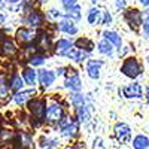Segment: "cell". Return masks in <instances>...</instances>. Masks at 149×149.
Segmentation results:
<instances>
[{
	"mask_svg": "<svg viewBox=\"0 0 149 149\" xmlns=\"http://www.w3.org/2000/svg\"><path fill=\"white\" fill-rule=\"evenodd\" d=\"M66 86H67V88H72L73 91H79L81 90V79H79L78 73L74 72V70H72V74L67 78Z\"/></svg>",
	"mask_w": 149,
	"mask_h": 149,
	"instance_id": "6",
	"label": "cell"
},
{
	"mask_svg": "<svg viewBox=\"0 0 149 149\" xmlns=\"http://www.w3.org/2000/svg\"><path fill=\"white\" fill-rule=\"evenodd\" d=\"M57 73H58V74H63V73H64V69H58Z\"/></svg>",
	"mask_w": 149,
	"mask_h": 149,
	"instance_id": "34",
	"label": "cell"
},
{
	"mask_svg": "<svg viewBox=\"0 0 149 149\" xmlns=\"http://www.w3.org/2000/svg\"><path fill=\"white\" fill-rule=\"evenodd\" d=\"M124 94L128 98H131V97L133 98H140L142 97V86L139 84H131V85L124 88Z\"/></svg>",
	"mask_w": 149,
	"mask_h": 149,
	"instance_id": "5",
	"label": "cell"
},
{
	"mask_svg": "<svg viewBox=\"0 0 149 149\" xmlns=\"http://www.w3.org/2000/svg\"><path fill=\"white\" fill-rule=\"evenodd\" d=\"M116 6L118 8H124L125 6V0H116Z\"/></svg>",
	"mask_w": 149,
	"mask_h": 149,
	"instance_id": "30",
	"label": "cell"
},
{
	"mask_svg": "<svg viewBox=\"0 0 149 149\" xmlns=\"http://www.w3.org/2000/svg\"><path fill=\"white\" fill-rule=\"evenodd\" d=\"M43 61H45L43 55H33L30 58V64L31 66H40V64H43Z\"/></svg>",
	"mask_w": 149,
	"mask_h": 149,
	"instance_id": "26",
	"label": "cell"
},
{
	"mask_svg": "<svg viewBox=\"0 0 149 149\" xmlns=\"http://www.w3.org/2000/svg\"><path fill=\"white\" fill-rule=\"evenodd\" d=\"M66 18H70V19H79L81 18V8L78 5H74L73 8H70L66 14Z\"/></svg>",
	"mask_w": 149,
	"mask_h": 149,
	"instance_id": "21",
	"label": "cell"
},
{
	"mask_svg": "<svg viewBox=\"0 0 149 149\" xmlns=\"http://www.w3.org/2000/svg\"><path fill=\"white\" fill-rule=\"evenodd\" d=\"M121 72L125 74V76H128V78H133V79L137 78L140 74V66L137 63V60L136 58L125 60V63H124L122 67H121Z\"/></svg>",
	"mask_w": 149,
	"mask_h": 149,
	"instance_id": "1",
	"label": "cell"
},
{
	"mask_svg": "<svg viewBox=\"0 0 149 149\" xmlns=\"http://www.w3.org/2000/svg\"><path fill=\"white\" fill-rule=\"evenodd\" d=\"M58 29H60L61 31L69 33V34H74V33L78 31V29L74 27V24L70 22V21H60V22H58Z\"/></svg>",
	"mask_w": 149,
	"mask_h": 149,
	"instance_id": "12",
	"label": "cell"
},
{
	"mask_svg": "<svg viewBox=\"0 0 149 149\" xmlns=\"http://www.w3.org/2000/svg\"><path fill=\"white\" fill-rule=\"evenodd\" d=\"M76 46H78V48L85 46L84 49H85L86 52H88V51H91V49H93V42H91V40H88V39H79V40L76 42Z\"/></svg>",
	"mask_w": 149,
	"mask_h": 149,
	"instance_id": "25",
	"label": "cell"
},
{
	"mask_svg": "<svg viewBox=\"0 0 149 149\" xmlns=\"http://www.w3.org/2000/svg\"><path fill=\"white\" fill-rule=\"evenodd\" d=\"M9 88H10L12 91H18L19 88H22V81H21V78H19V76H14V78H12Z\"/></svg>",
	"mask_w": 149,
	"mask_h": 149,
	"instance_id": "23",
	"label": "cell"
},
{
	"mask_svg": "<svg viewBox=\"0 0 149 149\" xmlns=\"http://www.w3.org/2000/svg\"><path fill=\"white\" fill-rule=\"evenodd\" d=\"M139 2H140L143 6H148V5H149V0H139Z\"/></svg>",
	"mask_w": 149,
	"mask_h": 149,
	"instance_id": "32",
	"label": "cell"
},
{
	"mask_svg": "<svg viewBox=\"0 0 149 149\" xmlns=\"http://www.w3.org/2000/svg\"><path fill=\"white\" fill-rule=\"evenodd\" d=\"M88 22L90 24H93V26H95V24H98L100 22V10H98L97 8L94 9H90V12H88Z\"/></svg>",
	"mask_w": 149,
	"mask_h": 149,
	"instance_id": "17",
	"label": "cell"
},
{
	"mask_svg": "<svg viewBox=\"0 0 149 149\" xmlns=\"http://www.w3.org/2000/svg\"><path fill=\"white\" fill-rule=\"evenodd\" d=\"M61 3H63L64 8L70 9V8H73L74 5H76V0H61Z\"/></svg>",
	"mask_w": 149,
	"mask_h": 149,
	"instance_id": "29",
	"label": "cell"
},
{
	"mask_svg": "<svg viewBox=\"0 0 149 149\" xmlns=\"http://www.w3.org/2000/svg\"><path fill=\"white\" fill-rule=\"evenodd\" d=\"M27 22L33 27H39L42 24V15L39 14V12H33V14L27 18Z\"/></svg>",
	"mask_w": 149,
	"mask_h": 149,
	"instance_id": "19",
	"label": "cell"
},
{
	"mask_svg": "<svg viewBox=\"0 0 149 149\" xmlns=\"http://www.w3.org/2000/svg\"><path fill=\"white\" fill-rule=\"evenodd\" d=\"M102 61H90L88 63V67H86V70H88V74L93 78V79H97L98 78V72H100V67H102Z\"/></svg>",
	"mask_w": 149,
	"mask_h": 149,
	"instance_id": "10",
	"label": "cell"
},
{
	"mask_svg": "<svg viewBox=\"0 0 149 149\" xmlns=\"http://www.w3.org/2000/svg\"><path fill=\"white\" fill-rule=\"evenodd\" d=\"M93 2H94V3H95V2H97V0H93Z\"/></svg>",
	"mask_w": 149,
	"mask_h": 149,
	"instance_id": "37",
	"label": "cell"
},
{
	"mask_svg": "<svg viewBox=\"0 0 149 149\" xmlns=\"http://www.w3.org/2000/svg\"><path fill=\"white\" fill-rule=\"evenodd\" d=\"M148 102H149V88H148Z\"/></svg>",
	"mask_w": 149,
	"mask_h": 149,
	"instance_id": "35",
	"label": "cell"
},
{
	"mask_svg": "<svg viewBox=\"0 0 149 149\" xmlns=\"http://www.w3.org/2000/svg\"><path fill=\"white\" fill-rule=\"evenodd\" d=\"M6 91H8V88H6V85H5V79L0 76V95H6Z\"/></svg>",
	"mask_w": 149,
	"mask_h": 149,
	"instance_id": "28",
	"label": "cell"
},
{
	"mask_svg": "<svg viewBox=\"0 0 149 149\" xmlns=\"http://www.w3.org/2000/svg\"><path fill=\"white\" fill-rule=\"evenodd\" d=\"M98 51H100L102 54H112V45L107 42V40H102L100 43H98Z\"/></svg>",
	"mask_w": 149,
	"mask_h": 149,
	"instance_id": "22",
	"label": "cell"
},
{
	"mask_svg": "<svg viewBox=\"0 0 149 149\" xmlns=\"http://www.w3.org/2000/svg\"><path fill=\"white\" fill-rule=\"evenodd\" d=\"M48 149H51V148H48Z\"/></svg>",
	"mask_w": 149,
	"mask_h": 149,
	"instance_id": "40",
	"label": "cell"
},
{
	"mask_svg": "<svg viewBox=\"0 0 149 149\" xmlns=\"http://www.w3.org/2000/svg\"><path fill=\"white\" fill-rule=\"evenodd\" d=\"M125 18L127 21L130 22V26L134 29V30H137V27L140 26V21H142V15H140V12L137 9H130L125 12Z\"/></svg>",
	"mask_w": 149,
	"mask_h": 149,
	"instance_id": "4",
	"label": "cell"
},
{
	"mask_svg": "<svg viewBox=\"0 0 149 149\" xmlns=\"http://www.w3.org/2000/svg\"><path fill=\"white\" fill-rule=\"evenodd\" d=\"M39 79H40V84H42V85L49 86V85L54 82L55 74H54L52 72H49V70H40V73H39Z\"/></svg>",
	"mask_w": 149,
	"mask_h": 149,
	"instance_id": "9",
	"label": "cell"
},
{
	"mask_svg": "<svg viewBox=\"0 0 149 149\" xmlns=\"http://www.w3.org/2000/svg\"><path fill=\"white\" fill-rule=\"evenodd\" d=\"M0 3H2V0H0Z\"/></svg>",
	"mask_w": 149,
	"mask_h": 149,
	"instance_id": "39",
	"label": "cell"
},
{
	"mask_svg": "<svg viewBox=\"0 0 149 149\" xmlns=\"http://www.w3.org/2000/svg\"><path fill=\"white\" fill-rule=\"evenodd\" d=\"M31 94H36V91H34V90H30V91L19 93V94H17V95L14 97V100H15V103H17V104H24V103H26V102L29 100V97H30Z\"/></svg>",
	"mask_w": 149,
	"mask_h": 149,
	"instance_id": "16",
	"label": "cell"
},
{
	"mask_svg": "<svg viewBox=\"0 0 149 149\" xmlns=\"http://www.w3.org/2000/svg\"><path fill=\"white\" fill-rule=\"evenodd\" d=\"M42 2H46V0H42Z\"/></svg>",
	"mask_w": 149,
	"mask_h": 149,
	"instance_id": "38",
	"label": "cell"
},
{
	"mask_svg": "<svg viewBox=\"0 0 149 149\" xmlns=\"http://www.w3.org/2000/svg\"><path fill=\"white\" fill-rule=\"evenodd\" d=\"M14 51H15V46H14V43H12V40L6 39L3 42V46H2V52L3 54H12Z\"/></svg>",
	"mask_w": 149,
	"mask_h": 149,
	"instance_id": "24",
	"label": "cell"
},
{
	"mask_svg": "<svg viewBox=\"0 0 149 149\" xmlns=\"http://www.w3.org/2000/svg\"><path fill=\"white\" fill-rule=\"evenodd\" d=\"M70 48H72V43H70L69 40H60V42L55 45V51H57V54L66 55Z\"/></svg>",
	"mask_w": 149,
	"mask_h": 149,
	"instance_id": "15",
	"label": "cell"
},
{
	"mask_svg": "<svg viewBox=\"0 0 149 149\" xmlns=\"http://www.w3.org/2000/svg\"><path fill=\"white\" fill-rule=\"evenodd\" d=\"M145 31H146V33H149V21H148V22H145Z\"/></svg>",
	"mask_w": 149,
	"mask_h": 149,
	"instance_id": "33",
	"label": "cell"
},
{
	"mask_svg": "<svg viewBox=\"0 0 149 149\" xmlns=\"http://www.w3.org/2000/svg\"><path fill=\"white\" fill-rule=\"evenodd\" d=\"M130 127L127 125V124H116V127H115V136H116V139L119 142H124V143H127L130 140Z\"/></svg>",
	"mask_w": 149,
	"mask_h": 149,
	"instance_id": "3",
	"label": "cell"
},
{
	"mask_svg": "<svg viewBox=\"0 0 149 149\" xmlns=\"http://www.w3.org/2000/svg\"><path fill=\"white\" fill-rule=\"evenodd\" d=\"M104 37H106V40L109 42V43H113L115 46H121V37L116 34V33H113V31H106L104 33Z\"/></svg>",
	"mask_w": 149,
	"mask_h": 149,
	"instance_id": "18",
	"label": "cell"
},
{
	"mask_svg": "<svg viewBox=\"0 0 149 149\" xmlns=\"http://www.w3.org/2000/svg\"><path fill=\"white\" fill-rule=\"evenodd\" d=\"M0 40H2V34H0Z\"/></svg>",
	"mask_w": 149,
	"mask_h": 149,
	"instance_id": "36",
	"label": "cell"
},
{
	"mask_svg": "<svg viewBox=\"0 0 149 149\" xmlns=\"http://www.w3.org/2000/svg\"><path fill=\"white\" fill-rule=\"evenodd\" d=\"M30 110L33 112V115L36 116V118H42L43 116V113H45V104H43V102L42 100H33V102H30Z\"/></svg>",
	"mask_w": 149,
	"mask_h": 149,
	"instance_id": "7",
	"label": "cell"
},
{
	"mask_svg": "<svg viewBox=\"0 0 149 149\" xmlns=\"http://www.w3.org/2000/svg\"><path fill=\"white\" fill-rule=\"evenodd\" d=\"M22 74H24V81H26L27 84L33 85L36 82V72L33 69H24Z\"/></svg>",
	"mask_w": 149,
	"mask_h": 149,
	"instance_id": "20",
	"label": "cell"
},
{
	"mask_svg": "<svg viewBox=\"0 0 149 149\" xmlns=\"http://www.w3.org/2000/svg\"><path fill=\"white\" fill-rule=\"evenodd\" d=\"M66 55H69V57H70L72 60H74V61H82V60L85 58L86 52H85V51H81V49H76V48H70Z\"/></svg>",
	"mask_w": 149,
	"mask_h": 149,
	"instance_id": "13",
	"label": "cell"
},
{
	"mask_svg": "<svg viewBox=\"0 0 149 149\" xmlns=\"http://www.w3.org/2000/svg\"><path fill=\"white\" fill-rule=\"evenodd\" d=\"M17 39L22 43H29L31 40L36 39V33L34 31H30V30H19L17 33Z\"/></svg>",
	"mask_w": 149,
	"mask_h": 149,
	"instance_id": "8",
	"label": "cell"
},
{
	"mask_svg": "<svg viewBox=\"0 0 149 149\" xmlns=\"http://www.w3.org/2000/svg\"><path fill=\"white\" fill-rule=\"evenodd\" d=\"M61 116H63V109H61L60 104H51L46 112H45V119L49 124H57L61 121Z\"/></svg>",
	"mask_w": 149,
	"mask_h": 149,
	"instance_id": "2",
	"label": "cell"
},
{
	"mask_svg": "<svg viewBox=\"0 0 149 149\" xmlns=\"http://www.w3.org/2000/svg\"><path fill=\"white\" fill-rule=\"evenodd\" d=\"M76 131H78L76 122H69V125H66L64 122L61 124V134L63 136H69V137H72V136L76 134Z\"/></svg>",
	"mask_w": 149,
	"mask_h": 149,
	"instance_id": "11",
	"label": "cell"
},
{
	"mask_svg": "<svg viewBox=\"0 0 149 149\" xmlns=\"http://www.w3.org/2000/svg\"><path fill=\"white\" fill-rule=\"evenodd\" d=\"M104 22H106V24H107V22H110V15H109V14H106V15H104Z\"/></svg>",
	"mask_w": 149,
	"mask_h": 149,
	"instance_id": "31",
	"label": "cell"
},
{
	"mask_svg": "<svg viewBox=\"0 0 149 149\" xmlns=\"http://www.w3.org/2000/svg\"><path fill=\"white\" fill-rule=\"evenodd\" d=\"M133 146H134V149H146L149 146V139L146 136H137L133 140Z\"/></svg>",
	"mask_w": 149,
	"mask_h": 149,
	"instance_id": "14",
	"label": "cell"
},
{
	"mask_svg": "<svg viewBox=\"0 0 149 149\" xmlns=\"http://www.w3.org/2000/svg\"><path fill=\"white\" fill-rule=\"evenodd\" d=\"M72 103L76 106L78 109L82 107V106H84V97H82L81 94H74V95L72 97Z\"/></svg>",
	"mask_w": 149,
	"mask_h": 149,
	"instance_id": "27",
	"label": "cell"
}]
</instances>
